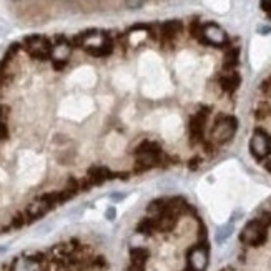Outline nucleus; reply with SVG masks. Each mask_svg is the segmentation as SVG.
I'll list each match as a JSON object with an SVG mask.
<instances>
[{
  "label": "nucleus",
  "instance_id": "nucleus-3",
  "mask_svg": "<svg viewBox=\"0 0 271 271\" xmlns=\"http://www.w3.org/2000/svg\"><path fill=\"white\" fill-rule=\"evenodd\" d=\"M236 130H238V120L231 115H223L218 117L211 130V143L216 145H224L235 137Z\"/></svg>",
  "mask_w": 271,
  "mask_h": 271
},
{
  "label": "nucleus",
  "instance_id": "nucleus-14",
  "mask_svg": "<svg viewBox=\"0 0 271 271\" xmlns=\"http://www.w3.org/2000/svg\"><path fill=\"white\" fill-rule=\"evenodd\" d=\"M239 64V48L238 47H233L230 48L226 52V55H224V60H223V68L228 72H233L236 67H238Z\"/></svg>",
  "mask_w": 271,
  "mask_h": 271
},
{
  "label": "nucleus",
  "instance_id": "nucleus-10",
  "mask_svg": "<svg viewBox=\"0 0 271 271\" xmlns=\"http://www.w3.org/2000/svg\"><path fill=\"white\" fill-rule=\"evenodd\" d=\"M208 246L207 245H198L193 246L188 251V270L190 271H205L208 266Z\"/></svg>",
  "mask_w": 271,
  "mask_h": 271
},
{
  "label": "nucleus",
  "instance_id": "nucleus-23",
  "mask_svg": "<svg viewBox=\"0 0 271 271\" xmlns=\"http://www.w3.org/2000/svg\"><path fill=\"white\" fill-rule=\"evenodd\" d=\"M265 168L271 173V161H270V160H266V161H265Z\"/></svg>",
  "mask_w": 271,
  "mask_h": 271
},
{
  "label": "nucleus",
  "instance_id": "nucleus-13",
  "mask_svg": "<svg viewBox=\"0 0 271 271\" xmlns=\"http://www.w3.org/2000/svg\"><path fill=\"white\" fill-rule=\"evenodd\" d=\"M218 83L223 92H226V94H233V92H236V88L239 87V83H241V77H239L236 72H228L220 77Z\"/></svg>",
  "mask_w": 271,
  "mask_h": 271
},
{
  "label": "nucleus",
  "instance_id": "nucleus-1",
  "mask_svg": "<svg viewBox=\"0 0 271 271\" xmlns=\"http://www.w3.org/2000/svg\"><path fill=\"white\" fill-rule=\"evenodd\" d=\"M72 44L83 48L88 55L96 57V59H105L113 53V40L102 30H85L73 38Z\"/></svg>",
  "mask_w": 271,
  "mask_h": 271
},
{
  "label": "nucleus",
  "instance_id": "nucleus-4",
  "mask_svg": "<svg viewBox=\"0 0 271 271\" xmlns=\"http://www.w3.org/2000/svg\"><path fill=\"white\" fill-rule=\"evenodd\" d=\"M239 239H241L243 245L258 248V246L265 245L266 239H268V228L255 218L243 228L241 235H239Z\"/></svg>",
  "mask_w": 271,
  "mask_h": 271
},
{
  "label": "nucleus",
  "instance_id": "nucleus-9",
  "mask_svg": "<svg viewBox=\"0 0 271 271\" xmlns=\"http://www.w3.org/2000/svg\"><path fill=\"white\" fill-rule=\"evenodd\" d=\"M201 42L213 47H223L228 44V35L220 25L207 24L201 27Z\"/></svg>",
  "mask_w": 271,
  "mask_h": 271
},
{
  "label": "nucleus",
  "instance_id": "nucleus-18",
  "mask_svg": "<svg viewBox=\"0 0 271 271\" xmlns=\"http://www.w3.org/2000/svg\"><path fill=\"white\" fill-rule=\"evenodd\" d=\"M53 143L59 146H65L68 143V137L65 133H57L55 137H53Z\"/></svg>",
  "mask_w": 271,
  "mask_h": 271
},
{
  "label": "nucleus",
  "instance_id": "nucleus-6",
  "mask_svg": "<svg viewBox=\"0 0 271 271\" xmlns=\"http://www.w3.org/2000/svg\"><path fill=\"white\" fill-rule=\"evenodd\" d=\"M22 48H24L32 59L47 60L50 59L52 40L44 35H29L24 40V44H22Z\"/></svg>",
  "mask_w": 271,
  "mask_h": 271
},
{
  "label": "nucleus",
  "instance_id": "nucleus-20",
  "mask_svg": "<svg viewBox=\"0 0 271 271\" xmlns=\"http://www.w3.org/2000/svg\"><path fill=\"white\" fill-rule=\"evenodd\" d=\"M258 33H261V35H268V33H271V27L270 25H259Z\"/></svg>",
  "mask_w": 271,
  "mask_h": 271
},
{
  "label": "nucleus",
  "instance_id": "nucleus-21",
  "mask_svg": "<svg viewBox=\"0 0 271 271\" xmlns=\"http://www.w3.org/2000/svg\"><path fill=\"white\" fill-rule=\"evenodd\" d=\"M115 215H117V211H115V208H108L107 213H105V216L108 220H113L115 218Z\"/></svg>",
  "mask_w": 271,
  "mask_h": 271
},
{
  "label": "nucleus",
  "instance_id": "nucleus-24",
  "mask_svg": "<svg viewBox=\"0 0 271 271\" xmlns=\"http://www.w3.org/2000/svg\"><path fill=\"white\" fill-rule=\"evenodd\" d=\"M14 2H18V0H14Z\"/></svg>",
  "mask_w": 271,
  "mask_h": 271
},
{
  "label": "nucleus",
  "instance_id": "nucleus-11",
  "mask_svg": "<svg viewBox=\"0 0 271 271\" xmlns=\"http://www.w3.org/2000/svg\"><path fill=\"white\" fill-rule=\"evenodd\" d=\"M183 30V24L180 20H168L163 22L160 25V37L163 45H172L175 42V38L180 35V32Z\"/></svg>",
  "mask_w": 271,
  "mask_h": 271
},
{
  "label": "nucleus",
  "instance_id": "nucleus-17",
  "mask_svg": "<svg viewBox=\"0 0 271 271\" xmlns=\"http://www.w3.org/2000/svg\"><path fill=\"white\" fill-rule=\"evenodd\" d=\"M9 137H10V130H9V127H7V123L0 122V142L9 140Z\"/></svg>",
  "mask_w": 271,
  "mask_h": 271
},
{
  "label": "nucleus",
  "instance_id": "nucleus-2",
  "mask_svg": "<svg viewBox=\"0 0 271 271\" xmlns=\"http://www.w3.org/2000/svg\"><path fill=\"white\" fill-rule=\"evenodd\" d=\"M133 158H135V172H146L158 166L163 161L165 153L163 148L155 140H142L133 146Z\"/></svg>",
  "mask_w": 271,
  "mask_h": 271
},
{
  "label": "nucleus",
  "instance_id": "nucleus-16",
  "mask_svg": "<svg viewBox=\"0 0 271 271\" xmlns=\"http://www.w3.org/2000/svg\"><path fill=\"white\" fill-rule=\"evenodd\" d=\"M146 0H123V3H125V7L128 10H138L142 9L143 5H145Z\"/></svg>",
  "mask_w": 271,
  "mask_h": 271
},
{
  "label": "nucleus",
  "instance_id": "nucleus-12",
  "mask_svg": "<svg viewBox=\"0 0 271 271\" xmlns=\"http://www.w3.org/2000/svg\"><path fill=\"white\" fill-rule=\"evenodd\" d=\"M117 176V173L112 172L108 166H102V165H95L92 166V168H88L87 172V178L92 181V185H103L107 183L108 180H112V178Z\"/></svg>",
  "mask_w": 271,
  "mask_h": 271
},
{
  "label": "nucleus",
  "instance_id": "nucleus-15",
  "mask_svg": "<svg viewBox=\"0 0 271 271\" xmlns=\"http://www.w3.org/2000/svg\"><path fill=\"white\" fill-rule=\"evenodd\" d=\"M231 231H233V226L231 224H228V226H223L218 230V233H216V243H223L224 239L230 238Z\"/></svg>",
  "mask_w": 271,
  "mask_h": 271
},
{
  "label": "nucleus",
  "instance_id": "nucleus-22",
  "mask_svg": "<svg viewBox=\"0 0 271 271\" xmlns=\"http://www.w3.org/2000/svg\"><path fill=\"white\" fill-rule=\"evenodd\" d=\"M261 5H263V9H265L266 12H270V10H271V0H261Z\"/></svg>",
  "mask_w": 271,
  "mask_h": 271
},
{
  "label": "nucleus",
  "instance_id": "nucleus-5",
  "mask_svg": "<svg viewBox=\"0 0 271 271\" xmlns=\"http://www.w3.org/2000/svg\"><path fill=\"white\" fill-rule=\"evenodd\" d=\"M72 50H73V44L67 37L59 35L52 42L50 60H52V65L55 70H64L68 59H70V55H72Z\"/></svg>",
  "mask_w": 271,
  "mask_h": 271
},
{
  "label": "nucleus",
  "instance_id": "nucleus-19",
  "mask_svg": "<svg viewBox=\"0 0 271 271\" xmlns=\"http://www.w3.org/2000/svg\"><path fill=\"white\" fill-rule=\"evenodd\" d=\"M123 198H125V195H123V193H120V191H117V193H112V195H110V200H112V201H115V203H118V201H122Z\"/></svg>",
  "mask_w": 271,
  "mask_h": 271
},
{
  "label": "nucleus",
  "instance_id": "nucleus-8",
  "mask_svg": "<svg viewBox=\"0 0 271 271\" xmlns=\"http://www.w3.org/2000/svg\"><path fill=\"white\" fill-rule=\"evenodd\" d=\"M208 118H210V108L201 107L195 115H191L188 123L190 140L191 142H203L205 138V128H207Z\"/></svg>",
  "mask_w": 271,
  "mask_h": 271
},
{
  "label": "nucleus",
  "instance_id": "nucleus-7",
  "mask_svg": "<svg viewBox=\"0 0 271 271\" xmlns=\"http://www.w3.org/2000/svg\"><path fill=\"white\" fill-rule=\"evenodd\" d=\"M250 152L256 160H266L271 153V137L265 130L256 128L250 140Z\"/></svg>",
  "mask_w": 271,
  "mask_h": 271
}]
</instances>
